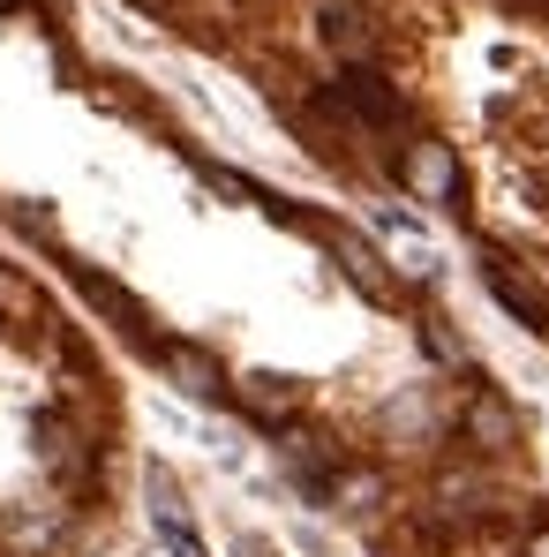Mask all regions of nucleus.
Wrapping results in <instances>:
<instances>
[{"label":"nucleus","mask_w":549,"mask_h":557,"mask_svg":"<svg viewBox=\"0 0 549 557\" xmlns=\"http://www.w3.org/2000/svg\"><path fill=\"white\" fill-rule=\"evenodd\" d=\"M332 106H347L362 128H399V121H407V98L391 91L376 69H347V76L332 84Z\"/></svg>","instance_id":"obj_1"},{"label":"nucleus","mask_w":549,"mask_h":557,"mask_svg":"<svg viewBox=\"0 0 549 557\" xmlns=\"http://www.w3.org/2000/svg\"><path fill=\"white\" fill-rule=\"evenodd\" d=\"M15 8H23V0H0V15H15Z\"/></svg>","instance_id":"obj_15"},{"label":"nucleus","mask_w":549,"mask_h":557,"mask_svg":"<svg viewBox=\"0 0 549 557\" xmlns=\"http://www.w3.org/2000/svg\"><path fill=\"white\" fill-rule=\"evenodd\" d=\"M234 399H241L257 422H272V430H278V422H294V399H301V392H294V376L257 370V376H241V384H234Z\"/></svg>","instance_id":"obj_8"},{"label":"nucleus","mask_w":549,"mask_h":557,"mask_svg":"<svg viewBox=\"0 0 549 557\" xmlns=\"http://www.w3.org/2000/svg\"><path fill=\"white\" fill-rule=\"evenodd\" d=\"M482 286H489V294H497V301H504V309H512L520 324H549V301H542V286H535L527 272H520L512 257H482Z\"/></svg>","instance_id":"obj_5"},{"label":"nucleus","mask_w":549,"mask_h":557,"mask_svg":"<svg viewBox=\"0 0 549 557\" xmlns=\"http://www.w3.org/2000/svg\"><path fill=\"white\" fill-rule=\"evenodd\" d=\"M422 347H429L437 362H466V347H459V339H452V332H445V324H437V317L422 324Z\"/></svg>","instance_id":"obj_13"},{"label":"nucleus","mask_w":549,"mask_h":557,"mask_svg":"<svg viewBox=\"0 0 549 557\" xmlns=\"http://www.w3.org/2000/svg\"><path fill=\"white\" fill-rule=\"evenodd\" d=\"M84 294H91L105 317H121V332H136V339H151V317H144V301L128 294V286H113V278H98V272H84Z\"/></svg>","instance_id":"obj_9"},{"label":"nucleus","mask_w":549,"mask_h":557,"mask_svg":"<svg viewBox=\"0 0 549 557\" xmlns=\"http://www.w3.org/2000/svg\"><path fill=\"white\" fill-rule=\"evenodd\" d=\"M159 362H166V376L182 384L196 407H211V399H226L234 384H226V370L203 355V347H188V339H159Z\"/></svg>","instance_id":"obj_4"},{"label":"nucleus","mask_w":549,"mask_h":557,"mask_svg":"<svg viewBox=\"0 0 549 557\" xmlns=\"http://www.w3.org/2000/svg\"><path fill=\"white\" fill-rule=\"evenodd\" d=\"M527 557H549V528H542V535H535V543H527Z\"/></svg>","instance_id":"obj_14"},{"label":"nucleus","mask_w":549,"mask_h":557,"mask_svg":"<svg viewBox=\"0 0 549 557\" xmlns=\"http://www.w3.org/2000/svg\"><path fill=\"white\" fill-rule=\"evenodd\" d=\"M376 234H384V249L399 257V272H407V278H437L445 257H437V242H429L407 211H376Z\"/></svg>","instance_id":"obj_6"},{"label":"nucleus","mask_w":549,"mask_h":557,"mask_svg":"<svg viewBox=\"0 0 549 557\" xmlns=\"http://www.w3.org/2000/svg\"><path fill=\"white\" fill-rule=\"evenodd\" d=\"M399 182L414 188V203H452L459 196V159L452 144H407V159H399Z\"/></svg>","instance_id":"obj_2"},{"label":"nucleus","mask_w":549,"mask_h":557,"mask_svg":"<svg viewBox=\"0 0 549 557\" xmlns=\"http://www.w3.org/2000/svg\"><path fill=\"white\" fill-rule=\"evenodd\" d=\"M324 46H332L347 69H369V23L354 8H324Z\"/></svg>","instance_id":"obj_10"},{"label":"nucleus","mask_w":549,"mask_h":557,"mask_svg":"<svg viewBox=\"0 0 549 557\" xmlns=\"http://www.w3.org/2000/svg\"><path fill=\"white\" fill-rule=\"evenodd\" d=\"M144 490H151V528H159V543H166L174 557H211L203 543H196V528H188V505H182V490H174V474L151 467Z\"/></svg>","instance_id":"obj_3"},{"label":"nucleus","mask_w":549,"mask_h":557,"mask_svg":"<svg viewBox=\"0 0 549 557\" xmlns=\"http://www.w3.org/2000/svg\"><path fill=\"white\" fill-rule=\"evenodd\" d=\"M459 422H466V437H474L482 453H512V445H520V414H512L497 392H474Z\"/></svg>","instance_id":"obj_7"},{"label":"nucleus","mask_w":549,"mask_h":557,"mask_svg":"<svg viewBox=\"0 0 549 557\" xmlns=\"http://www.w3.org/2000/svg\"><path fill=\"white\" fill-rule=\"evenodd\" d=\"M324 242L339 249V264H347V278L362 286L369 301H391V278L376 272V257H369V249H362V242H354V234H332V226H324Z\"/></svg>","instance_id":"obj_11"},{"label":"nucleus","mask_w":549,"mask_h":557,"mask_svg":"<svg viewBox=\"0 0 549 557\" xmlns=\"http://www.w3.org/2000/svg\"><path fill=\"white\" fill-rule=\"evenodd\" d=\"M8 543L15 550H46L53 543V520H8Z\"/></svg>","instance_id":"obj_12"}]
</instances>
